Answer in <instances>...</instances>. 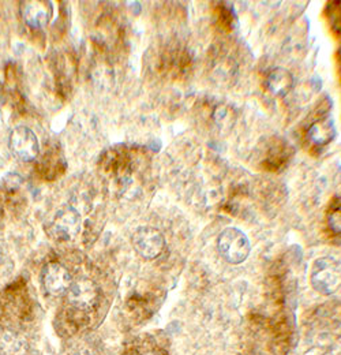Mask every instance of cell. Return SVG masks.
Segmentation results:
<instances>
[{"instance_id":"obj_3","label":"cell","mask_w":341,"mask_h":355,"mask_svg":"<svg viewBox=\"0 0 341 355\" xmlns=\"http://www.w3.org/2000/svg\"><path fill=\"white\" fill-rule=\"evenodd\" d=\"M132 246L139 256L146 260H153L157 259L164 250L166 239L157 228L143 225L134 231Z\"/></svg>"},{"instance_id":"obj_16","label":"cell","mask_w":341,"mask_h":355,"mask_svg":"<svg viewBox=\"0 0 341 355\" xmlns=\"http://www.w3.org/2000/svg\"><path fill=\"white\" fill-rule=\"evenodd\" d=\"M3 263V252H1V249H0V264Z\"/></svg>"},{"instance_id":"obj_14","label":"cell","mask_w":341,"mask_h":355,"mask_svg":"<svg viewBox=\"0 0 341 355\" xmlns=\"http://www.w3.org/2000/svg\"><path fill=\"white\" fill-rule=\"evenodd\" d=\"M218 21L225 29L232 28V22L235 21V12L232 11V7H222L220 6V12H218Z\"/></svg>"},{"instance_id":"obj_6","label":"cell","mask_w":341,"mask_h":355,"mask_svg":"<svg viewBox=\"0 0 341 355\" xmlns=\"http://www.w3.org/2000/svg\"><path fill=\"white\" fill-rule=\"evenodd\" d=\"M81 216L73 207L60 209L52 222V231L59 241H71L81 230Z\"/></svg>"},{"instance_id":"obj_1","label":"cell","mask_w":341,"mask_h":355,"mask_svg":"<svg viewBox=\"0 0 341 355\" xmlns=\"http://www.w3.org/2000/svg\"><path fill=\"white\" fill-rule=\"evenodd\" d=\"M217 248L221 257L227 263L234 266H238L246 261L252 250V245L247 235L243 231L234 227L225 228L220 234L217 241Z\"/></svg>"},{"instance_id":"obj_8","label":"cell","mask_w":341,"mask_h":355,"mask_svg":"<svg viewBox=\"0 0 341 355\" xmlns=\"http://www.w3.org/2000/svg\"><path fill=\"white\" fill-rule=\"evenodd\" d=\"M268 148L266 156L262 160V167L268 171H277L286 167L292 156L291 146L286 141L274 138Z\"/></svg>"},{"instance_id":"obj_4","label":"cell","mask_w":341,"mask_h":355,"mask_svg":"<svg viewBox=\"0 0 341 355\" xmlns=\"http://www.w3.org/2000/svg\"><path fill=\"white\" fill-rule=\"evenodd\" d=\"M8 145L11 152L22 162H30L36 159L40 152V145L36 134L24 126L15 128L11 132Z\"/></svg>"},{"instance_id":"obj_12","label":"cell","mask_w":341,"mask_h":355,"mask_svg":"<svg viewBox=\"0 0 341 355\" xmlns=\"http://www.w3.org/2000/svg\"><path fill=\"white\" fill-rule=\"evenodd\" d=\"M28 342L15 332H4L0 335V354L25 355L28 353Z\"/></svg>"},{"instance_id":"obj_13","label":"cell","mask_w":341,"mask_h":355,"mask_svg":"<svg viewBox=\"0 0 341 355\" xmlns=\"http://www.w3.org/2000/svg\"><path fill=\"white\" fill-rule=\"evenodd\" d=\"M340 198H336L331 212H329V225L336 234H340Z\"/></svg>"},{"instance_id":"obj_7","label":"cell","mask_w":341,"mask_h":355,"mask_svg":"<svg viewBox=\"0 0 341 355\" xmlns=\"http://www.w3.org/2000/svg\"><path fill=\"white\" fill-rule=\"evenodd\" d=\"M71 283L73 277L66 266L59 263H49L44 268L43 284L51 295L58 297L67 293Z\"/></svg>"},{"instance_id":"obj_2","label":"cell","mask_w":341,"mask_h":355,"mask_svg":"<svg viewBox=\"0 0 341 355\" xmlns=\"http://www.w3.org/2000/svg\"><path fill=\"white\" fill-rule=\"evenodd\" d=\"M311 284L324 295L335 294L340 288V261L333 257L317 260L311 269Z\"/></svg>"},{"instance_id":"obj_10","label":"cell","mask_w":341,"mask_h":355,"mask_svg":"<svg viewBox=\"0 0 341 355\" xmlns=\"http://www.w3.org/2000/svg\"><path fill=\"white\" fill-rule=\"evenodd\" d=\"M307 137L315 146H326L336 137L335 122L331 116L317 119L307 129Z\"/></svg>"},{"instance_id":"obj_11","label":"cell","mask_w":341,"mask_h":355,"mask_svg":"<svg viewBox=\"0 0 341 355\" xmlns=\"http://www.w3.org/2000/svg\"><path fill=\"white\" fill-rule=\"evenodd\" d=\"M265 87L274 96H286L294 88V77L287 69L274 67L266 76Z\"/></svg>"},{"instance_id":"obj_9","label":"cell","mask_w":341,"mask_h":355,"mask_svg":"<svg viewBox=\"0 0 341 355\" xmlns=\"http://www.w3.org/2000/svg\"><path fill=\"white\" fill-rule=\"evenodd\" d=\"M25 22L32 28H44L52 15V8L46 1H25L22 7Z\"/></svg>"},{"instance_id":"obj_5","label":"cell","mask_w":341,"mask_h":355,"mask_svg":"<svg viewBox=\"0 0 341 355\" xmlns=\"http://www.w3.org/2000/svg\"><path fill=\"white\" fill-rule=\"evenodd\" d=\"M67 298L70 304L81 311H90L98 301V287L87 277H80L73 280L67 290Z\"/></svg>"},{"instance_id":"obj_15","label":"cell","mask_w":341,"mask_h":355,"mask_svg":"<svg viewBox=\"0 0 341 355\" xmlns=\"http://www.w3.org/2000/svg\"><path fill=\"white\" fill-rule=\"evenodd\" d=\"M21 180H22V178L19 177V175H17V174H7L4 179H3V182H4V184L8 187V189H17L19 184H21Z\"/></svg>"}]
</instances>
